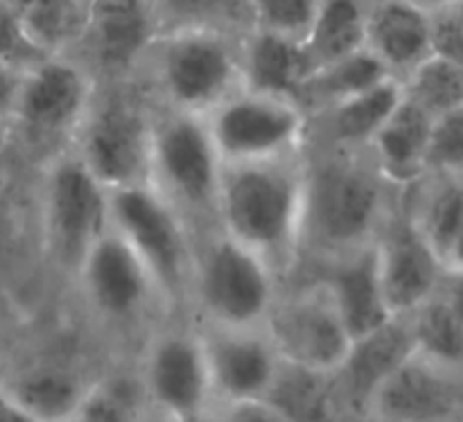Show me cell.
I'll list each match as a JSON object with an SVG mask.
<instances>
[{
  "label": "cell",
  "instance_id": "6da1fadb",
  "mask_svg": "<svg viewBox=\"0 0 463 422\" xmlns=\"http://www.w3.org/2000/svg\"><path fill=\"white\" fill-rule=\"evenodd\" d=\"M402 194L405 190L384 179L366 149L310 145L298 271L378 242Z\"/></svg>",
  "mask_w": 463,
  "mask_h": 422
},
{
  "label": "cell",
  "instance_id": "7a4b0ae2",
  "mask_svg": "<svg viewBox=\"0 0 463 422\" xmlns=\"http://www.w3.org/2000/svg\"><path fill=\"white\" fill-rule=\"evenodd\" d=\"M307 152L222 167L215 226L267 260L285 285L301 265Z\"/></svg>",
  "mask_w": 463,
  "mask_h": 422
},
{
  "label": "cell",
  "instance_id": "3957f363",
  "mask_svg": "<svg viewBox=\"0 0 463 422\" xmlns=\"http://www.w3.org/2000/svg\"><path fill=\"white\" fill-rule=\"evenodd\" d=\"M242 39L208 30L161 32L134 77L158 107L206 116L244 86Z\"/></svg>",
  "mask_w": 463,
  "mask_h": 422
},
{
  "label": "cell",
  "instance_id": "277c9868",
  "mask_svg": "<svg viewBox=\"0 0 463 422\" xmlns=\"http://www.w3.org/2000/svg\"><path fill=\"white\" fill-rule=\"evenodd\" d=\"M283 285L267 260L217 226L194 235L188 296L194 324L265 325Z\"/></svg>",
  "mask_w": 463,
  "mask_h": 422
},
{
  "label": "cell",
  "instance_id": "5b68a950",
  "mask_svg": "<svg viewBox=\"0 0 463 422\" xmlns=\"http://www.w3.org/2000/svg\"><path fill=\"white\" fill-rule=\"evenodd\" d=\"M86 314L113 337H143L170 314L143 258L113 226L89 249L72 283Z\"/></svg>",
  "mask_w": 463,
  "mask_h": 422
},
{
  "label": "cell",
  "instance_id": "8992f818",
  "mask_svg": "<svg viewBox=\"0 0 463 422\" xmlns=\"http://www.w3.org/2000/svg\"><path fill=\"white\" fill-rule=\"evenodd\" d=\"M222 167L203 116L154 104L147 183L194 235L215 226Z\"/></svg>",
  "mask_w": 463,
  "mask_h": 422
},
{
  "label": "cell",
  "instance_id": "52a82bcc",
  "mask_svg": "<svg viewBox=\"0 0 463 422\" xmlns=\"http://www.w3.org/2000/svg\"><path fill=\"white\" fill-rule=\"evenodd\" d=\"M39 235L48 265L72 283L89 249L111 226L109 190L75 149L39 165Z\"/></svg>",
  "mask_w": 463,
  "mask_h": 422
},
{
  "label": "cell",
  "instance_id": "ba28073f",
  "mask_svg": "<svg viewBox=\"0 0 463 422\" xmlns=\"http://www.w3.org/2000/svg\"><path fill=\"white\" fill-rule=\"evenodd\" d=\"M154 102L136 77L98 81L71 149L104 188L147 183Z\"/></svg>",
  "mask_w": 463,
  "mask_h": 422
},
{
  "label": "cell",
  "instance_id": "9c48e42d",
  "mask_svg": "<svg viewBox=\"0 0 463 422\" xmlns=\"http://www.w3.org/2000/svg\"><path fill=\"white\" fill-rule=\"evenodd\" d=\"M98 90V77L75 54H48L23 70L12 136L41 163L72 145Z\"/></svg>",
  "mask_w": 463,
  "mask_h": 422
},
{
  "label": "cell",
  "instance_id": "30bf717a",
  "mask_svg": "<svg viewBox=\"0 0 463 422\" xmlns=\"http://www.w3.org/2000/svg\"><path fill=\"white\" fill-rule=\"evenodd\" d=\"M111 226L136 249L172 316L188 314L194 233L149 183L109 190Z\"/></svg>",
  "mask_w": 463,
  "mask_h": 422
},
{
  "label": "cell",
  "instance_id": "8fae6325",
  "mask_svg": "<svg viewBox=\"0 0 463 422\" xmlns=\"http://www.w3.org/2000/svg\"><path fill=\"white\" fill-rule=\"evenodd\" d=\"M222 165L301 156L312 143V116L297 98L242 86L203 116Z\"/></svg>",
  "mask_w": 463,
  "mask_h": 422
},
{
  "label": "cell",
  "instance_id": "7c38bea8",
  "mask_svg": "<svg viewBox=\"0 0 463 422\" xmlns=\"http://www.w3.org/2000/svg\"><path fill=\"white\" fill-rule=\"evenodd\" d=\"M163 324L147 334L136 364L154 418L203 420L215 414L206 351L197 324Z\"/></svg>",
  "mask_w": 463,
  "mask_h": 422
},
{
  "label": "cell",
  "instance_id": "4fadbf2b",
  "mask_svg": "<svg viewBox=\"0 0 463 422\" xmlns=\"http://www.w3.org/2000/svg\"><path fill=\"white\" fill-rule=\"evenodd\" d=\"M280 360L317 373L335 375L351 351L333 294L319 278L280 289L265 324Z\"/></svg>",
  "mask_w": 463,
  "mask_h": 422
},
{
  "label": "cell",
  "instance_id": "5bb4252c",
  "mask_svg": "<svg viewBox=\"0 0 463 422\" xmlns=\"http://www.w3.org/2000/svg\"><path fill=\"white\" fill-rule=\"evenodd\" d=\"M211 373L215 414L240 405L267 402L283 360L265 325L224 328L197 324Z\"/></svg>",
  "mask_w": 463,
  "mask_h": 422
},
{
  "label": "cell",
  "instance_id": "9a60e30c",
  "mask_svg": "<svg viewBox=\"0 0 463 422\" xmlns=\"http://www.w3.org/2000/svg\"><path fill=\"white\" fill-rule=\"evenodd\" d=\"M375 247L380 287L392 316H410L439 292L446 267L407 212L405 194Z\"/></svg>",
  "mask_w": 463,
  "mask_h": 422
},
{
  "label": "cell",
  "instance_id": "2e32d148",
  "mask_svg": "<svg viewBox=\"0 0 463 422\" xmlns=\"http://www.w3.org/2000/svg\"><path fill=\"white\" fill-rule=\"evenodd\" d=\"M156 36L149 0H90L89 23L72 54L98 81L129 80Z\"/></svg>",
  "mask_w": 463,
  "mask_h": 422
},
{
  "label": "cell",
  "instance_id": "e0dca14e",
  "mask_svg": "<svg viewBox=\"0 0 463 422\" xmlns=\"http://www.w3.org/2000/svg\"><path fill=\"white\" fill-rule=\"evenodd\" d=\"M463 414V373L411 352L375 391L369 418L446 420Z\"/></svg>",
  "mask_w": 463,
  "mask_h": 422
},
{
  "label": "cell",
  "instance_id": "ac0fdd59",
  "mask_svg": "<svg viewBox=\"0 0 463 422\" xmlns=\"http://www.w3.org/2000/svg\"><path fill=\"white\" fill-rule=\"evenodd\" d=\"M414 351L407 316H393L373 333L353 339L346 360L333 375L337 418H369L380 384Z\"/></svg>",
  "mask_w": 463,
  "mask_h": 422
},
{
  "label": "cell",
  "instance_id": "d6986e66",
  "mask_svg": "<svg viewBox=\"0 0 463 422\" xmlns=\"http://www.w3.org/2000/svg\"><path fill=\"white\" fill-rule=\"evenodd\" d=\"M312 278H319L330 289L351 339L364 337L393 319L380 287L375 244L339 260L312 267Z\"/></svg>",
  "mask_w": 463,
  "mask_h": 422
},
{
  "label": "cell",
  "instance_id": "ffe728a7",
  "mask_svg": "<svg viewBox=\"0 0 463 422\" xmlns=\"http://www.w3.org/2000/svg\"><path fill=\"white\" fill-rule=\"evenodd\" d=\"M75 357H43L0 380L30 420H72L77 405L95 378Z\"/></svg>",
  "mask_w": 463,
  "mask_h": 422
},
{
  "label": "cell",
  "instance_id": "44dd1931",
  "mask_svg": "<svg viewBox=\"0 0 463 422\" xmlns=\"http://www.w3.org/2000/svg\"><path fill=\"white\" fill-rule=\"evenodd\" d=\"M405 98V86L396 75L384 77L371 89L344 98L312 116V143L337 149H366L375 131L387 122Z\"/></svg>",
  "mask_w": 463,
  "mask_h": 422
},
{
  "label": "cell",
  "instance_id": "7402d4cb",
  "mask_svg": "<svg viewBox=\"0 0 463 422\" xmlns=\"http://www.w3.org/2000/svg\"><path fill=\"white\" fill-rule=\"evenodd\" d=\"M432 9L414 0H369L364 45L396 77L423 61L430 48Z\"/></svg>",
  "mask_w": 463,
  "mask_h": 422
},
{
  "label": "cell",
  "instance_id": "603a6c76",
  "mask_svg": "<svg viewBox=\"0 0 463 422\" xmlns=\"http://www.w3.org/2000/svg\"><path fill=\"white\" fill-rule=\"evenodd\" d=\"M432 122V113L405 95L366 145L371 161L396 188H411L416 181L428 174L425 152H428Z\"/></svg>",
  "mask_w": 463,
  "mask_h": 422
},
{
  "label": "cell",
  "instance_id": "cb8c5ba5",
  "mask_svg": "<svg viewBox=\"0 0 463 422\" xmlns=\"http://www.w3.org/2000/svg\"><path fill=\"white\" fill-rule=\"evenodd\" d=\"M244 86L267 93L292 95L298 99V89L310 75L303 41L253 27L242 39Z\"/></svg>",
  "mask_w": 463,
  "mask_h": 422
},
{
  "label": "cell",
  "instance_id": "d4e9b609",
  "mask_svg": "<svg viewBox=\"0 0 463 422\" xmlns=\"http://www.w3.org/2000/svg\"><path fill=\"white\" fill-rule=\"evenodd\" d=\"M369 0H319L303 41L310 72L364 48Z\"/></svg>",
  "mask_w": 463,
  "mask_h": 422
},
{
  "label": "cell",
  "instance_id": "484cf974",
  "mask_svg": "<svg viewBox=\"0 0 463 422\" xmlns=\"http://www.w3.org/2000/svg\"><path fill=\"white\" fill-rule=\"evenodd\" d=\"M27 39L45 54H72L89 23L90 0H9Z\"/></svg>",
  "mask_w": 463,
  "mask_h": 422
},
{
  "label": "cell",
  "instance_id": "4316f807",
  "mask_svg": "<svg viewBox=\"0 0 463 422\" xmlns=\"http://www.w3.org/2000/svg\"><path fill=\"white\" fill-rule=\"evenodd\" d=\"M389 75V68L364 45L337 61L312 70L298 89V102L310 111V116H315L321 108L362 93Z\"/></svg>",
  "mask_w": 463,
  "mask_h": 422
},
{
  "label": "cell",
  "instance_id": "83f0119b",
  "mask_svg": "<svg viewBox=\"0 0 463 422\" xmlns=\"http://www.w3.org/2000/svg\"><path fill=\"white\" fill-rule=\"evenodd\" d=\"M156 34L208 30L247 36L256 27L251 0H149Z\"/></svg>",
  "mask_w": 463,
  "mask_h": 422
},
{
  "label": "cell",
  "instance_id": "f1b7e54d",
  "mask_svg": "<svg viewBox=\"0 0 463 422\" xmlns=\"http://www.w3.org/2000/svg\"><path fill=\"white\" fill-rule=\"evenodd\" d=\"M152 416L138 369L102 370L89 384L72 420L129 422Z\"/></svg>",
  "mask_w": 463,
  "mask_h": 422
},
{
  "label": "cell",
  "instance_id": "f546056e",
  "mask_svg": "<svg viewBox=\"0 0 463 422\" xmlns=\"http://www.w3.org/2000/svg\"><path fill=\"white\" fill-rule=\"evenodd\" d=\"M267 405L280 420H328L337 418L333 396V375L317 373L283 361L267 396Z\"/></svg>",
  "mask_w": 463,
  "mask_h": 422
},
{
  "label": "cell",
  "instance_id": "4dcf8cb0",
  "mask_svg": "<svg viewBox=\"0 0 463 422\" xmlns=\"http://www.w3.org/2000/svg\"><path fill=\"white\" fill-rule=\"evenodd\" d=\"M407 319L416 352L463 373V324L443 301L441 294H434Z\"/></svg>",
  "mask_w": 463,
  "mask_h": 422
},
{
  "label": "cell",
  "instance_id": "1f68e13d",
  "mask_svg": "<svg viewBox=\"0 0 463 422\" xmlns=\"http://www.w3.org/2000/svg\"><path fill=\"white\" fill-rule=\"evenodd\" d=\"M405 95L432 113L455 111L463 107V66L439 54H428L402 77Z\"/></svg>",
  "mask_w": 463,
  "mask_h": 422
},
{
  "label": "cell",
  "instance_id": "d6a6232c",
  "mask_svg": "<svg viewBox=\"0 0 463 422\" xmlns=\"http://www.w3.org/2000/svg\"><path fill=\"white\" fill-rule=\"evenodd\" d=\"M256 27L289 39L306 41L319 0H251Z\"/></svg>",
  "mask_w": 463,
  "mask_h": 422
},
{
  "label": "cell",
  "instance_id": "836d02e7",
  "mask_svg": "<svg viewBox=\"0 0 463 422\" xmlns=\"http://www.w3.org/2000/svg\"><path fill=\"white\" fill-rule=\"evenodd\" d=\"M428 172H463V107L434 117L430 131Z\"/></svg>",
  "mask_w": 463,
  "mask_h": 422
},
{
  "label": "cell",
  "instance_id": "e575fe53",
  "mask_svg": "<svg viewBox=\"0 0 463 422\" xmlns=\"http://www.w3.org/2000/svg\"><path fill=\"white\" fill-rule=\"evenodd\" d=\"M430 48H432V54L463 66V14L455 0L432 9Z\"/></svg>",
  "mask_w": 463,
  "mask_h": 422
},
{
  "label": "cell",
  "instance_id": "d590c367",
  "mask_svg": "<svg viewBox=\"0 0 463 422\" xmlns=\"http://www.w3.org/2000/svg\"><path fill=\"white\" fill-rule=\"evenodd\" d=\"M48 57L25 36L9 0H0V59L16 63L18 68H30L39 59Z\"/></svg>",
  "mask_w": 463,
  "mask_h": 422
},
{
  "label": "cell",
  "instance_id": "8d00e7d4",
  "mask_svg": "<svg viewBox=\"0 0 463 422\" xmlns=\"http://www.w3.org/2000/svg\"><path fill=\"white\" fill-rule=\"evenodd\" d=\"M25 68H18L16 63L5 61L0 59V116H5L9 120L12 116L14 99H16L18 84H21V77Z\"/></svg>",
  "mask_w": 463,
  "mask_h": 422
},
{
  "label": "cell",
  "instance_id": "74e56055",
  "mask_svg": "<svg viewBox=\"0 0 463 422\" xmlns=\"http://www.w3.org/2000/svg\"><path fill=\"white\" fill-rule=\"evenodd\" d=\"M439 294H441L443 301L450 305V310L455 312L457 319L463 324V271L446 269Z\"/></svg>",
  "mask_w": 463,
  "mask_h": 422
},
{
  "label": "cell",
  "instance_id": "f35d334b",
  "mask_svg": "<svg viewBox=\"0 0 463 422\" xmlns=\"http://www.w3.org/2000/svg\"><path fill=\"white\" fill-rule=\"evenodd\" d=\"M0 422H32L3 382H0Z\"/></svg>",
  "mask_w": 463,
  "mask_h": 422
},
{
  "label": "cell",
  "instance_id": "ab89813d",
  "mask_svg": "<svg viewBox=\"0 0 463 422\" xmlns=\"http://www.w3.org/2000/svg\"><path fill=\"white\" fill-rule=\"evenodd\" d=\"M3 172H0V238H5V224L9 220V188H7V181L3 179Z\"/></svg>",
  "mask_w": 463,
  "mask_h": 422
},
{
  "label": "cell",
  "instance_id": "60d3db41",
  "mask_svg": "<svg viewBox=\"0 0 463 422\" xmlns=\"http://www.w3.org/2000/svg\"><path fill=\"white\" fill-rule=\"evenodd\" d=\"M446 269L463 271V226L455 239V247H452L450 256H448V260H446Z\"/></svg>",
  "mask_w": 463,
  "mask_h": 422
},
{
  "label": "cell",
  "instance_id": "b9f144b4",
  "mask_svg": "<svg viewBox=\"0 0 463 422\" xmlns=\"http://www.w3.org/2000/svg\"><path fill=\"white\" fill-rule=\"evenodd\" d=\"M414 3L423 5V7H428V9H437V7H441V5L450 3V0H414Z\"/></svg>",
  "mask_w": 463,
  "mask_h": 422
},
{
  "label": "cell",
  "instance_id": "7bdbcfd3",
  "mask_svg": "<svg viewBox=\"0 0 463 422\" xmlns=\"http://www.w3.org/2000/svg\"><path fill=\"white\" fill-rule=\"evenodd\" d=\"M455 5H457V7H459V12L463 14V0H455Z\"/></svg>",
  "mask_w": 463,
  "mask_h": 422
}]
</instances>
